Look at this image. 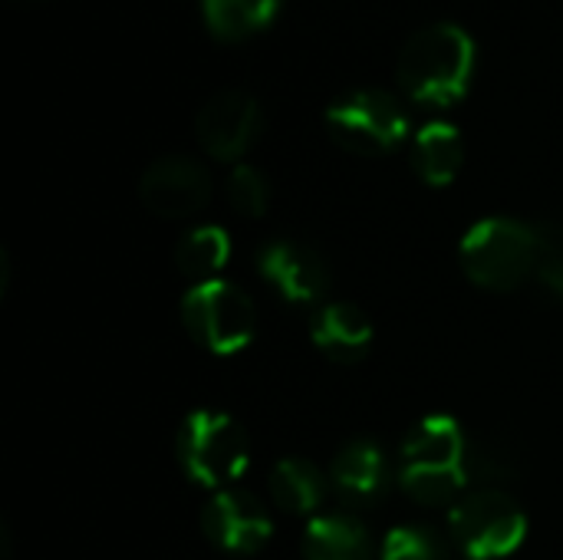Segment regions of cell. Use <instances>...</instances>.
I'll use <instances>...</instances> for the list:
<instances>
[{"label": "cell", "mask_w": 563, "mask_h": 560, "mask_svg": "<svg viewBox=\"0 0 563 560\" xmlns=\"http://www.w3.org/2000/svg\"><path fill=\"white\" fill-rule=\"evenodd\" d=\"M475 40L459 23H432L412 33L396 59L399 89L429 109L455 106L475 79Z\"/></svg>", "instance_id": "6da1fadb"}, {"label": "cell", "mask_w": 563, "mask_h": 560, "mask_svg": "<svg viewBox=\"0 0 563 560\" xmlns=\"http://www.w3.org/2000/svg\"><path fill=\"white\" fill-rule=\"evenodd\" d=\"M468 436L452 416H426L399 449V485L419 505H449L468 482Z\"/></svg>", "instance_id": "7a4b0ae2"}, {"label": "cell", "mask_w": 563, "mask_h": 560, "mask_svg": "<svg viewBox=\"0 0 563 560\" xmlns=\"http://www.w3.org/2000/svg\"><path fill=\"white\" fill-rule=\"evenodd\" d=\"M541 224L518 218H485L472 224L459 248V264L475 287L511 294L534 281Z\"/></svg>", "instance_id": "3957f363"}, {"label": "cell", "mask_w": 563, "mask_h": 560, "mask_svg": "<svg viewBox=\"0 0 563 560\" xmlns=\"http://www.w3.org/2000/svg\"><path fill=\"white\" fill-rule=\"evenodd\" d=\"M181 472L201 488H234L251 465V439L244 426L221 409H195L175 439Z\"/></svg>", "instance_id": "277c9868"}, {"label": "cell", "mask_w": 563, "mask_h": 560, "mask_svg": "<svg viewBox=\"0 0 563 560\" xmlns=\"http://www.w3.org/2000/svg\"><path fill=\"white\" fill-rule=\"evenodd\" d=\"M449 531L468 560H505L525 545L528 515L508 492L478 488L452 508Z\"/></svg>", "instance_id": "5b68a950"}, {"label": "cell", "mask_w": 563, "mask_h": 560, "mask_svg": "<svg viewBox=\"0 0 563 560\" xmlns=\"http://www.w3.org/2000/svg\"><path fill=\"white\" fill-rule=\"evenodd\" d=\"M327 132L343 152L389 155L409 135V112L386 89H353L327 109Z\"/></svg>", "instance_id": "8992f818"}, {"label": "cell", "mask_w": 563, "mask_h": 560, "mask_svg": "<svg viewBox=\"0 0 563 560\" xmlns=\"http://www.w3.org/2000/svg\"><path fill=\"white\" fill-rule=\"evenodd\" d=\"M181 323L201 350L231 356L257 337V307L241 287L228 281H208L185 294Z\"/></svg>", "instance_id": "52a82bcc"}, {"label": "cell", "mask_w": 563, "mask_h": 560, "mask_svg": "<svg viewBox=\"0 0 563 560\" xmlns=\"http://www.w3.org/2000/svg\"><path fill=\"white\" fill-rule=\"evenodd\" d=\"M264 132V112L251 92L224 89L211 96L195 119L198 145L218 162L244 158Z\"/></svg>", "instance_id": "ba28073f"}, {"label": "cell", "mask_w": 563, "mask_h": 560, "mask_svg": "<svg viewBox=\"0 0 563 560\" xmlns=\"http://www.w3.org/2000/svg\"><path fill=\"white\" fill-rule=\"evenodd\" d=\"M211 172L191 155H162L139 178V198L158 218H191L211 201Z\"/></svg>", "instance_id": "9c48e42d"}, {"label": "cell", "mask_w": 563, "mask_h": 560, "mask_svg": "<svg viewBox=\"0 0 563 560\" xmlns=\"http://www.w3.org/2000/svg\"><path fill=\"white\" fill-rule=\"evenodd\" d=\"M201 531L211 545L231 554H254L261 551L271 535L274 521L267 508L244 488H221L201 508Z\"/></svg>", "instance_id": "30bf717a"}, {"label": "cell", "mask_w": 563, "mask_h": 560, "mask_svg": "<svg viewBox=\"0 0 563 560\" xmlns=\"http://www.w3.org/2000/svg\"><path fill=\"white\" fill-rule=\"evenodd\" d=\"M257 271L287 304H320L330 294V267L323 254L303 241H271L257 254Z\"/></svg>", "instance_id": "8fae6325"}, {"label": "cell", "mask_w": 563, "mask_h": 560, "mask_svg": "<svg viewBox=\"0 0 563 560\" xmlns=\"http://www.w3.org/2000/svg\"><path fill=\"white\" fill-rule=\"evenodd\" d=\"M310 343L330 363L350 366L369 356L373 350V323L369 317L350 300L320 304L310 317Z\"/></svg>", "instance_id": "7c38bea8"}, {"label": "cell", "mask_w": 563, "mask_h": 560, "mask_svg": "<svg viewBox=\"0 0 563 560\" xmlns=\"http://www.w3.org/2000/svg\"><path fill=\"white\" fill-rule=\"evenodd\" d=\"M330 485L340 492V498H346L356 508L376 505L393 488L389 455L376 442L356 439V442L343 446L340 455L333 459V465H330Z\"/></svg>", "instance_id": "4fadbf2b"}, {"label": "cell", "mask_w": 563, "mask_h": 560, "mask_svg": "<svg viewBox=\"0 0 563 560\" xmlns=\"http://www.w3.org/2000/svg\"><path fill=\"white\" fill-rule=\"evenodd\" d=\"M465 162V139L452 122H429L416 132L412 139V168L416 175L432 185V188H445L459 178Z\"/></svg>", "instance_id": "5bb4252c"}, {"label": "cell", "mask_w": 563, "mask_h": 560, "mask_svg": "<svg viewBox=\"0 0 563 560\" xmlns=\"http://www.w3.org/2000/svg\"><path fill=\"white\" fill-rule=\"evenodd\" d=\"M307 560H373V538L366 525L346 512L317 515L303 531Z\"/></svg>", "instance_id": "9a60e30c"}, {"label": "cell", "mask_w": 563, "mask_h": 560, "mask_svg": "<svg viewBox=\"0 0 563 560\" xmlns=\"http://www.w3.org/2000/svg\"><path fill=\"white\" fill-rule=\"evenodd\" d=\"M327 488H330V479L307 459H284L274 465L267 479L271 502L284 515H297V518L317 515L320 505L327 502Z\"/></svg>", "instance_id": "2e32d148"}, {"label": "cell", "mask_w": 563, "mask_h": 560, "mask_svg": "<svg viewBox=\"0 0 563 560\" xmlns=\"http://www.w3.org/2000/svg\"><path fill=\"white\" fill-rule=\"evenodd\" d=\"M280 3L284 0H201V13L218 40L238 43L267 30L280 13Z\"/></svg>", "instance_id": "e0dca14e"}, {"label": "cell", "mask_w": 563, "mask_h": 560, "mask_svg": "<svg viewBox=\"0 0 563 560\" xmlns=\"http://www.w3.org/2000/svg\"><path fill=\"white\" fill-rule=\"evenodd\" d=\"M228 261H231V238L218 224H198V228H191L178 241V248H175L178 271L185 277H191L195 284L218 281V274L224 271Z\"/></svg>", "instance_id": "ac0fdd59"}, {"label": "cell", "mask_w": 563, "mask_h": 560, "mask_svg": "<svg viewBox=\"0 0 563 560\" xmlns=\"http://www.w3.org/2000/svg\"><path fill=\"white\" fill-rule=\"evenodd\" d=\"M379 560H445V545L426 525H399L386 535Z\"/></svg>", "instance_id": "d6986e66"}, {"label": "cell", "mask_w": 563, "mask_h": 560, "mask_svg": "<svg viewBox=\"0 0 563 560\" xmlns=\"http://www.w3.org/2000/svg\"><path fill=\"white\" fill-rule=\"evenodd\" d=\"M228 201L244 218H261L271 208V182L254 165H234L228 175Z\"/></svg>", "instance_id": "ffe728a7"}, {"label": "cell", "mask_w": 563, "mask_h": 560, "mask_svg": "<svg viewBox=\"0 0 563 560\" xmlns=\"http://www.w3.org/2000/svg\"><path fill=\"white\" fill-rule=\"evenodd\" d=\"M534 284L563 307V228L541 221V254H538V271Z\"/></svg>", "instance_id": "44dd1931"}, {"label": "cell", "mask_w": 563, "mask_h": 560, "mask_svg": "<svg viewBox=\"0 0 563 560\" xmlns=\"http://www.w3.org/2000/svg\"><path fill=\"white\" fill-rule=\"evenodd\" d=\"M0 560H10V531L0 528Z\"/></svg>", "instance_id": "7402d4cb"}, {"label": "cell", "mask_w": 563, "mask_h": 560, "mask_svg": "<svg viewBox=\"0 0 563 560\" xmlns=\"http://www.w3.org/2000/svg\"><path fill=\"white\" fill-rule=\"evenodd\" d=\"M10 3H16V7H40V3H46V0H10Z\"/></svg>", "instance_id": "603a6c76"}]
</instances>
